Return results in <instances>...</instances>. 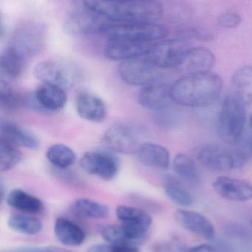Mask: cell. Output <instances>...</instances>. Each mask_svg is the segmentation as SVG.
Returning <instances> with one entry per match:
<instances>
[{"instance_id":"39","label":"cell","mask_w":252,"mask_h":252,"mask_svg":"<svg viewBox=\"0 0 252 252\" xmlns=\"http://www.w3.org/2000/svg\"><path fill=\"white\" fill-rule=\"evenodd\" d=\"M188 252H219L216 246L210 245V244H202V245L196 246V247L189 248Z\"/></svg>"},{"instance_id":"25","label":"cell","mask_w":252,"mask_h":252,"mask_svg":"<svg viewBox=\"0 0 252 252\" xmlns=\"http://www.w3.org/2000/svg\"><path fill=\"white\" fill-rule=\"evenodd\" d=\"M25 58L14 47L9 46L4 49L0 56L1 72L11 79H18L25 70Z\"/></svg>"},{"instance_id":"35","label":"cell","mask_w":252,"mask_h":252,"mask_svg":"<svg viewBox=\"0 0 252 252\" xmlns=\"http://www.w3.org/2000/svg\"><path fill=\"white\" fill-rule=\"evenodd\" d=\"M225 232L228 238L243 246L246 250L252 249V232L247 226L241 223H230L226 226Z\"/></svg>"},{"instance_id":"46","label":"cell","mask_w":252,"mask_h":252,"mask_svg":"<svg viewBox=\"0 0 252 252\" xmlns=\"http://www.w3.org/2000/svg\"><path fill=\"white\" fill-rule=\"evenodd\" d=\"M251 226H252V220H251Z\"/></svg>"},{"instance_id":"4","label":"cell","mask_w":252,"mask_h":252,"mask_svg":"<svg viewBox=\"0 0 252 252\" xmlns=\"http://www.w3.org/2000/svg\"><path fill=\"white\" fill-rule=\"evenodd\" d=\"M246 123L245 103L235 93L228 94L223 100L217 121L220 139L230 145L239 143L244 136Z\"/></svg>"},{"instance_id":"15","label":"cell","mask_w":252,"mask_h":252,"mask_svg":"<svg viewBox=\"0 0 252 252\" xmlns=\"http://www.w3.org/2000/svg\"><path fill=\"white\" fill-rule=\"evenodd\" d=\"M152 44L129 40H108L105 47V54L110 60L123 62L146 55Z\"/></svg>"},{"instance_id":"23","label":"cell","mask_w":252,"mask_h":252,"mask_svg":"<svg viewBox=\"0 0 252 252\" xmlns=\"http://www.w3.org/2000/svg\"><path fill=\"white\" fill-rule=\"evenodd\" d=\"M117 219L124 226L150 230L152 218L148 212L130 206H118L115 210Z\"/></svg>"},{"instance_id":"27","label":"cell","mask_w":252,"mask_h":252,"mask_svg":"<svg viewBox=\"0 0 252 252\" xmlns=\"http://www.w3.org/2000/svg\"><path fill=\"white\" fill-rule=\"evenodd\" d=\"M71 209L73 214L83 219H103L109 215L106 205L87 198L75 200Z\"/></svg>"},{"instance_id":"21","label":"cell","mask_w":252,"mask_h":252,"mask_svg":"<svg viewBox=\"0 0 252 252\" xmlns=\"http://www.w3.org/2000/svg\"><path fill=\"white\" fill-rule=\"evenodd\" d=\"M54 233L58 241L65 247H79L86 238L84 231L76 223L65 218H59L56 220Z\"/></svg>"},{"instance_id":"1","label":"cell","mask_w":252,"mask_h":252,"mask_svg":"<svg viewBox=\"0 0 252 252\" xmlns=\"http://www.w3.org/2000/svg\"><path fill=\"white\" fill-rule=\"evenodd\" d=\"M223 89V81L217 74L185 75L171 86L173 102L186 107L203 108L217 100Z\"/></svg>"},{"instance_id":"34","label":"cell","mask_w":252,"mask_h":252,"mask_svg":"<svg viewBox=\"0 0 252 252\" xmlns=\"http://www.w3.org/2000/svg\"><path fill=\"white\" fill-rule=\"evenodd\" d=\"M22 153L17 147L1 141L0 144V171L11 170L22 159Z\"/></svg>"},{"instance_id":"11","label":"cell","mask_w":252,"mask_h":252,"mask_svg":"<svg viewBox=\"0 0 252 252\" xmlns=\"http://www.w3.org/2000/svg\"><path fill=\"white\" fill-rule=\"evenodd\" d=\"M157 70L146 55L123 61L118 67L120 77L126 84L142 87L158 79Z\"/></svg>"},{"instance_id":"45","label":"cell","mask_w":252,"mask_h":252,"mask_svg":"<svg viewBox=\"0 0 252 252\" xmlns=\"http://www.w3.org/2000/svg\"><path fill=\"white\" fill-rule=\"evenodd\" d=\"M250 126H251V127L252 128V115L251 117V119H250Z\"/></svg>"},{"instance_id":"28","label":"cell","mask_w":252,"mask_h":252,"mask_svg":"<svg viewBox=\"0 0 252 252\" xmlns=\"http://www.w3.org/2000/svg\"><path fill=\"white\" fill-rule=\"evenodd\" d=\"M175 173L185 182L191 185H198L201 180V174L195 161L189 156L179 154L173 161Z\"/></svg>"},{"instance_id":"29","label":"cell","mask_w":252,"mask_h":252,"mask_svg":"<svg viewBox=\"0 0 252 252\" xmlns=\"http://www.w3.org/2000/svg\"><path fill=\"white\" fill-rule=\"evenodd\" d=\"M7 225L11 230L22 235L34 236L42 230V222L28 215H13L9 218Z\"/></svg>"},{"instance_id":"19","label":"cell","mask_w":252,"mask_h":252,"mask_svg":"<svg viewBox=\"0 0 252 252\" xmlns=\"http://www.w3.org/2000/svg\"><path fill=\"white\" fill-rule=\"evenodd\" d=\"M40 109L56 112L65 107L68 101L65 90L52 84H41L34 94Z\"/></svg>"},{"instance_id":"24","label":"cell","mask_w":252,"mask_h":252,"mask_svg":"<svg viewBox=\"0 0 252 252\" xmlns=\"http://www.w3.org/2000/svg\"><path fill=\"white\" fill-rule=\"evenodd\" d=\"M6 201L12 208L26 214H37L44 207L42 201L39 198L21 189H14L10 191Z\"/></svg>"},{"instance_id":"26","label":"cell","mask_w":252,"mask_h":252,"mask_svg":"<svg viewBox=\"0 0 252 252\" xmlns=\"http://www.w3.org/2000/svg\"><path fill=\"white\" fill-rule=\"evenodd\" d=\"M233 93L245 104L252 103V66L239 68L232 75Z\"/></svg>"},{"instance_id":"8","label":"cell","mask_w":252,"mask_h":252,"mask_svg":"<svg viewBox=\"0 0 252 252\" xmlns=\"http://www.w3.org/2000/svg\"><path fill=\"white\" fill-rule=\"evenodd\" d=\"M189 49L183 40H167L152 44L146 56L158 69H174L180 67Z\"/></svg>"},{"instance_id":"41","label":"cell","mask_w":252,"mask_h":252,"mask_svg":"<svg viewBox=\"0 0 252 252\" xmlns=\"http://www.w3.org/2000/svg\"><path fill=\"white\" fill-rule=\"evenodd\" d=\"M216 247L219 252H237L232 244L226 241H218L216 242Z\"/></svg>"},{"instance_id":"22","label":"cell","mask_w":252,"mask_h":252,"mask_svg":"<svg viewBox=\"0 0 252 252\" xmlns=\"http://www.w3.org/2000/svg\"><path fill=\"white\" fill-rule=\"evenodd\" d=\"M1 141L31 150H36L39 145L38 139L31 132L8 123L1 126Z\"/></svg>"},{"instance_id":"36","label":"cell","mask_w":252,"mask_h":252,"mask_svg":"<svg viewBox=\"0 0 252 252\" xmlns=\"http://www.w3.org/2000/svg\"><path fill=\"white\" fill-rule=\"evenodd\" d=\"M180 39L186 41L189 39H197L203 41H210L214 38L213 34L207 30L200 28H186L180 32Z\"/></svg>"},{"instance_id":"42","label":"cell","mask_w":252,"mask_h":252,"mask_svg":"<svg viewBox=\"0 0 252 252\" xmlns=\"http://www.w3.org/2000/svg\"><path fill=\"white\" fill-rule=\"evenodd\" d=\"M87 252H112L110 244H96L89 247Z\"/></svg>"},{"instance_id":"9","label":"cell","mask_w":252,"mask_h":252,"mask_svg":"<svg viewBox=\"0 0 252 252\" xmlns=\"http://www.w3.org/2000/svg\"><path fill=\"white\" fill-rule=\"evenodd\" d=\"M45 38V30L41 25L36 22H26L15 30L10 46L24 57H31L42 50Z\"/></svg>"},{"instance_id":"38","label":"cell","mask_w":252,"mask_h":252,"mask_svg":"<svg viewBox=\"0 0 252 252\" xmlns=\"http://www.w3.org/2000/svg\"><path fill=\"white\" fill-rule=\"evenodd\" d=\"M189 249L178 241H167L153 246V252H188Z\"/></svg>"},{"instance_id":"2","label":"cell","mask_w":252,"mask_h":252,"mask_svg":"<svg viewBox=\"0 0 252 252\" xmlns=\"http://www.w3.org/2000/svg\"><path fill=\"white\" fill-rule=\"evenodd\" d=\"M84 4L117 23L155 22L164 13L158 0H84Z\"/></svg>"},{"instance_id":"33","label":"cell","mask_w":252,"mask_h":252,"mask_svg":"<svg viewBox=\"0 0 252 252\" xmlns=\"http://www.w3.org/2000/svg\"><path fill=\"white\" fill-rule=\"evenodd\" d=\"M101 236L108 244L112 245L135 246L132 242L130 235L123 225H108L99 229ZM136 247V246H135Z\"/></svg>"},{"instance_id":"30","label":"cell","mask_w":252,"mask_h":252,"mask_svg":"<svg viewBox=\"0 0 252 252\" xmlns=\"http://www.w3.org/2000/svg\"><path fill=\"white\" fill-rule=\"evenodd\" d=\"M31 97L20 93L10 87L8 84L1 81L0 86V103L1 107L8 110L20 109L29 106Z\"/></svg>"},{"instance_id":"13","label":"cell","mask_w":252,"mask_h":252,"mask_svg":"<svg viewBox=\"0 0 252 252\" xmlns=\"http://www.w3.org/2000/svg\"><path fill=\"white\" fill-rule=\"evenodd\" d=\"M139 103L143 107L155 112L169 109L172 101L171 86L157 79L142 87L139 95Z\"/></svg>"},{"instance_id":"32","label":"cell","mask_w":252,"mask_h":252,"mask_svg":"<svg viewBox=\"0 0 252 252\" xmlns=\"http://www.w3.org/2000/svg\"><path fill=\"white\" fill-rule=\"evenodd\" d=\"M164 192L167 196L178 205L188 207L193 204V198L190 192L172 176L166 178Z\"/></svg>"},{"instance_id":"12","label":"cell","mask_w":252,"mask_h":252,"mask_svg":"<svg viewBox=\"0 0 252 252\" xmlns=\"http://www.w3.org/2000/svg\"><path fill=\"white\" fill-rule=\"evenodd\" d=\"M103 142L110 151L127 154L137 153L141 145L136 132L123 125L109 127L104 134Z\"/></svg>"},{"instance_id":"17","label":"cell","mask_w":252,"mask_h":252,"mask_svg":"<svg viewBox=\"0 0 252 252\" xmlns=\"http://www.w3.org/2000/svg\"><path fill=\"white\" fill-rule=\"evenodd\" d=\"M214 53L204 47L189 48L180 67L186 75L211 72L216 64Z\"/></svg>"},{"instance_id":"16","label":"cell","mask_w":252,"mask_h":252,"mask_svg":"<svg viewBox=\"0 0 252 252\" xmlns=\"http://www.w3.org/2000/svg\"><path fill=\"white\" fill-rule=\"evenodd\" d=\"M175 219L186 231L209 241L214 239L216 235L214 226L204 215L191 210H179L175 213Z\"/></svg>"},{"instance_id":"5","label":"cell","mask_w":252,"mask_h":252,"mask_svg":"<svg viewBox=\"0 0 252 252\" xmlns=\"http://www.w3.org/2000/svg\"><path fill=\"white\" fill-rule=\"evenodd\" d=\"M34 76L41 84L58 86L70 90L80 80L79 69L71 62L62 60H47L40 62L34 68Z\"/></svg>"},{"instance_id":"43","label":"cell","mask_w":252,"mask_h":252,"mask_svg":"<svg viewBox=\"0 0 252 252\" xmlns=\"http://www.w3.org/2000/svg\"><path fill=\"white\" fill-rule=\"evenodd\" d=\"M41 252H75L67 249L60 248L56 247H47L45 248H41Z\"/></svg>"},{"instance_id":"20","label":"cell","mask_w":252,"mask_h":252,"mask_svg":"<svg viewBox=\"0 0 252 252\" xmlns=\"http://www.w3.org/2000/svg\"><path fill=\"white\" fill-rule=\"evenodd\" d=\"M141 162L148 167L167 169L170 164V154L165 147L146 142L141 144L137 153Z\"/></svg>"},{"instance_id":"6","label":"cell","mask_w":252,"mask_h":252,"mask_svg":"<svg viewBox=\"0 0 252 252\" xmlns=\"http://www.w3.org/2000/svg\"><path fill=\"white\" fill-rule=\"evenodd\" d=\"M167 30L155 22H130L112 24L104 32L108 40L122 39L151 42L162 39Z\"/></svg>"},{"instance_id":"18","label":"cell","mask_w":252,"mask_h":252,"mask_svg":"<svg viewBox=\"0 0 252 252\" xmlns=\"http://www.w3.org/2000/svg\"><path fill=\"white\" fill-rule=\"evenodd\" d=\"M75 109L80 118L92 123H100L106 117V106L102 98L83 92L75 99Z\"/></svg>"},{"instance_id":"37","label":"cell","mask_w":252,"mask_h":252,"mask_svg":"<svg viewBox=\"0 0 252 252\" xmlns=\"http://www.w3.org/2000/svg\"><path fill=\"white\" fill-rule=\"evenodd\" d=\"M242 22L241 15L235 12H225L221 13L217 19L219 26L227 29H234L240 26Z\"/></svg>"},{"instance_id":"31","label":"cell","mask_w":252,"mask_h":252,"mask_svg":"<svg viewBox=\"0 0 252 252\" xmlns=\"http://www.w3.org/2000/svg\"><path fill=\"white\" fill-rule=\"evenodd\" d=\"M46 157L53 166L59 169L68 168L76 161V156L72 148L63 144L50 146L47 151Z\"/></svg>"},{"instance_id":"3","label":"cell","mask_w":252,"mask_h":252,"mask_svg":"<svg viewBox=\"0 0 252 252\" xmlns=\"http://www.w3.org/2000/svg\"><path fill=\"white\" fill-rule=\"evenodd\" d=\"M250 155L246 146L230 149L217 144H208L197 150L195 158L207 170L229 172L241 168Z\"/></svg>"},{"instance_id":"14","label":"cell","mask_w":252,"mask_h":252,"mask_svg":"<svg viewBox=\"0 0 252 252\" xmlns=\"http://www.w3.org/2000/svg\"><path fill=\"white\" fill-rule=\"evenodd\" d=\"M213 188L217 195L235 202H245L252 199V185L242 179L222 176L215 180Z\"/></svg>"},{"instance_id":"7","label":"cell","mask_w":252,"mask_h":252,"mask_svg":"<svg viewBox=\"0 0 252 252\" xmlns=\"http://www.w3.org/2000/svg\"><path fill=\"white\" fill-rule=\"evenodd\" d=\"M115 22L92 9L84 6L70 14L65 22L67 32L74 35H90L104 34L107 29Z\"/></svg>"},{"instance_id":"40","label":"cell","mask_w":252,"mask_h":252,"mask_svg":"<svg viewBox=\"0 0 252 252\" xmlns=\"http://www.w3.org/2000/svg\"><path fill=\"white\" fill-rule=\"evenodd\" d=\"M112 252H139L138 247L130 245H112Z\"/></svg>"},{"instance_id":"10","label":"cell","mask_w":252,"mask_h":252,"mask_svg":"<svg viewBox=\"0 0 252 252\" xmlns=\"http://www.w3.org/2000/svg\"><path fill=\"white\" fill-rule=\"evenodd\" d=\"M80 165L88 174L105 181L115 179L119 170L116 156L105 150L87 151L81 157Z\"/></svg>"},{"instance_id":"44","label":"cell","mask_w":252,"mask_h":252,"mask_svg":"<svg viewBox=\"0 0 252 252\" xmlns=\"http://www.w3.org/2000/svg\"><path fill=\"white\" fill-rule=\"evenodd\" d=\"M246 147H247V149H248L250 154H252V139L247 144Z\"/></svg>"}]
</instances>
